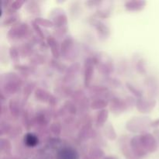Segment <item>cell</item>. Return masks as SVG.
<instances>
[{"label":"cell","mask_w":159,"mask_h":159,"mask_svg":"<svg viewBox=\"0 0 159 159\" xmlns=\"http://www.w3.org/2000/svg\"><path fill=\"white\" fill-rule=\"evenodd\" d=\"M57 159H79V154L72 148H64L57 153Z\"/></svg>","instance_id":"1"},{"label":"cell","mask_w":159,"mask_h":159,"mask_svg":"<svg viewBox=\"0 0 159 159\" xmlns=\"http://www.w3.org/2000/svg\"><path fill=\"white\" fill-rule=\"evenodd\" d=\"M24 143L28 147H35L38 144V138L31 133L26 134L24 136Z\"/></svg>","instance_id":"2"}]
</instances>
